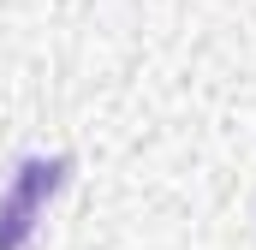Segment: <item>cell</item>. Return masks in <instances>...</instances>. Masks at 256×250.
<instances>
[{
    "instance_id": "obj_1",
    "label": "cell",
    "mask_w": 256,
    "mask_h": 250,
    "mask_svg": "<svg viewBox=\"0 0 256 250\" xmlns=\"http://www.w3.org/2000/svg\"><path fill=\"white\" fill-rule=\"evenodd\" d=\"M66 173H72V155H30L12 173V185L0 190V250H24L30 244V232H36L48 196L66 185Z\"/></svg>"
}]
</instances>
